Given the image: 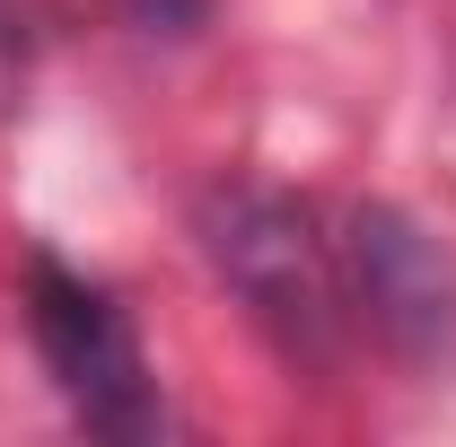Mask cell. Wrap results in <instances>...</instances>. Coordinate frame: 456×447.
I'll use <instances>...</instances> for the list:
<instances>
[{
    "label": "cell",
    "mask_w": 456,
    "mask_h": 447,
    "mask_svg": "<svg viewBox=\"0 0 456 447\" xmlns=\"http://www.w3.org/2000/svg\"><path fill=\"white\" fill-rule=\"evenodd\" d=\"M27 334L45 351L61 403H70L88 430H106V439H150V430L167 421L132 316H123L114 289H97L88 272L36 255V264H27Z\"/></svg>",
    "instance_id": "6da1fadb"
},
{
    "label": "cell",
    "mask_w": 456,
    "mask_h": 447,
    "mask_svg": "<svg viewBox=\"0 0 456 447\" xmlns=\"http://www.w3.org/2000/svg\"><path fill=\"white\" fill-rule=\"evenodd\" d=\"M211 255H220V272L237 280V298L289 342V351H334L342 316H351V280H342V246L316 237V220L281 202V193H255V184H237L211 202Z\"/></svg>",
    "instance_id": "7a4b0ae2"
},
{
    "label": "cell",
    "mask_w": 456,
    "mask_h": 447,
    "mask_svg": "<svg viewBox=\"0 0 456 447\" xmlns=\"http://www.w3.org/2000/svg\"><path fill=\"white\" fill-rule=\"evenodd\" d=\"M342 280H351V307L395 342H439L456 307V280L439 264V246L395 211H360L351 246H342Z\"/></svg>",
    "instance_id": "3957f363"
},
{
    "label": "cell",
    "mask_w": 456,
    "mask_h": 447,
    "mask_svg": "<svg viewBox=\"0 0 456 447\" xmlns=\"http://www.w3.org/2000/svg\"><path fill=\"white\" fill-rule=\"evenodd\" d=\"M123 9H132L150 36H184V27H202V9H211V0H123Z\"/></svg>",
    "instance_id": "277c9868"
}]
</instances>
